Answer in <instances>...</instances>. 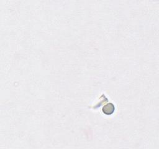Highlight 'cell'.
Instances as JSON below:
<instances>
[{
  "label": "cell",
  "mask_w": 159,
  "mask_h": 149,
  "mask_svg": "<svg viewBox=\"0 0 159 149\" xmlns=\"http://www.w3.org/2000/svg\"><path fill=\"white\" fill-rule=\"evenodd\" d=\"M115 109H116V108H115L114 105L112 103L109 102V103L105 104L102 107V112H103L104 114H105L106 115H111L114 113Z\"/></svg>",
  "instance_id": "1"
}]
</instances>
